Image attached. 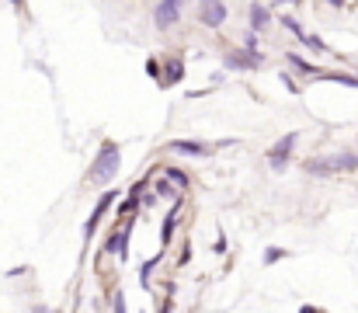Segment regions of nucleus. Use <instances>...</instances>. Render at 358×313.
<instances>
[{
    "instance_id": "obj_7",
    "label": "nucleus",
    "mask_w": 358,
    "mask_h": 313,
    "mask_svg": "<svg viewBox=\"0 0 358 313\" xmlns=\"http://www.w3.org/2000/svg\"><path fill=\"white\" fill-rule=\"evenodd\" d=\"M227 18H230V11H227V4L223 0H199V25L202 28H223L227 25Z\"/></svg>"
},
{
    "instance_id": "obj_3",
    "label": "nucleus",
    "mask_w": 358,
    "mask_h": 313,
    "mask_svg": "<svg viewBox=\"0 0 358 313\" xmlns=\"http://www.w3.org/2000/svg\"><path fill=\"white\" fill-rule=\"evenodd\" d=\"M296 143H299V132H296V129H292V132H285V136H278V139L271 143V150H268V167H271L275 174H282V171L289 167Z\"/></svg>"
},
{
    "instance_id": "obj_31",
    "label": "nucleus",
    "mask_w": 358,
    "mask_h": 313,
    "mask_svg": "<svg viewBox=\"0 0 358 313\" xmlns=\"http://www.w3.org/2000/svg\"><path fill=\"white\" fill-rule=\"evenodd\" d=\"M355 74H358V70H355Z\"/></svg>"
},
{
    "instance_id": "obj_4",
    "label": "nucleus",
    "mask_w": 358,
    "mask_h": 313,
    "mask_svg": "<svg viewBox=\"0 0 358 313\" xmlns=\"http://www.w3.org/2000/svg\"><path fill=\"white\" fill-rule=\"evenodd\" d=\"M181 7H185V0H157V7H153V28L157 32H171L181 21Z\"/></svg>"
},
{
    "instance_id": "obj_18",
    "label": "nucleus",
    "mask_w": 358,
    "mask_h": 313,
    "mask_svg": "<svg viewBox=\"0 0 358 313\" xmlns=\"http://www.w3.org/2000/svg\"><path fill=\"white\" fill-rule=\"evenodd\" d=\"M317 81H331V84H345V88H355L358 91V74H331V70H320Z\"/></svg>"
},
{
    "instance_id": "obj_29",
    "label": "nucleus",
    "mask_w": 358,
    "mask_h": 313,
    "mask_svg": "<svg viewBox=\"0 0 358 313\" xmlns=\"http://www.w3.org/2000/svg\"><path fill=\"white\" fill-rule=\"evenodd\" d=\"M324 4H331V7H345L348 0H324Z\"/></svg>"
},
{
    "instance_id": "obj_2",
    "label": "nucleus",
    "mask_w": 358,
    "mask_h": 313,
    "mask_svg": "<svg viewBox=\"0 0 358 313\" xmlns=\"http://www.w3.org/2000/svg\"><path fill=\"white\" fill-rule=\"evenodd\" d=\"M223 67L230 74H250V70H261L264 67V53L261 49H247V46H237L223 56Z\"/></svg>"
},
{
    "instance_id": "obj_8",
    "label": "nucleus",
    "mask_w": 358,
    "mask_h": 313,
    "mask_svg": "<svg viewBox=\"0 0 358 313\" xmlns=\"http://www.w3.org/2000/svg\"><path fill=\"white\" fill-rule=\"evenodd\" d=\"M167 150H171V153H181V157H199V160H206V157H213V150H216V146L199 143V139H171V143H167Z\"/></svg>"
},
{
    "instance_id": "obj_21",
    "label": "nucleus",
    "mask_w": 358,
    "mask_h": 313,
    "mask_svg": "<svg viewBox=\"0 0 358 313\" xmlns=\"http://www.w3.org/2000/svg\"><path fill=\"white\" fill-rule=\"evenodd\" d=\"M146 74H150L153 81H164V63H160L157 56H150V60H146Z\"/></svg>"
},
{
    "instance_id": "obj_28",
    "label": "nucleus",
    "mask_w": 358,
    "mask_h": 313,
    "mask_svg": "<svg viewBox=\"0 0 358 313\" xmlns=\"http://www.w3.org/2000/svg\"><path fill=\"white\" fill-rule=\"evenodd\" d=\"M7 4H10L14 11H24V0H7Z\"/></svg>"
},
{
    "instance_id": "obj_5",
    "label": "nucleus",
    "mask_w": 358,
    "mask_h": 313,
    "mask_svg": "<svg viewBox=\"0 0 358 313\" xmlns=\"http://www.w3.org/2000/svg\"><path fill=\"white\" fill-rule=\"evenodd\" d=\"M115 199H119V192H112V188L98 195V206H94V212H91V216H87V223H84V240H87V244L94 240V233H98L101 219L108 216V209L115 206Z\"/></svg>"
},
{
    "instance_id": "obj_17",
    "label": "nucleus",
    "mask_w": 358,
    "mask_h": 313,
    "mask_svg": "<svg viewBox=\"0 0 358 313\" xmlns=\"http://www.w3.org/2000/svg\"><path fill=\"white\" fill-rule=\"evenodd\" d=\"M153 192H157L160 199H171V202H178V192H181V188H178V185H174L167 174H164V178H157V181H153Z\"/></svg>"
},
{
    "instance_id": "obj_16",
    "label": "nucleus",
    "mask_w": 358,
    "mask_h": 313,
    "mask_svg": "<svg viewBox=\"0 0 358 313\" xmlns=\"http://www.w3.org/2000/svg\"><path fill=\"white\" fill-rule=\"evenodd\" d=\"M285 63H289V67H296L299 74L313 77V81H317V74H320V67H313V63H310V60H303L299 53H285Z\"/></svg>"
},
{
    "instance_id": "obj_25",
    "label": "nucleus",
    "mask_w": 358,
    "mask_h": 313,
    "mask_svg": "<svg viewBox=\"0 0 358 313\" xmlns=\"http://www.w3.org/2000/svg\"><path fill=\"white\" fill-rule=\"evenodd\" d=\"M243 46H247V49H257V32H254V28L243 32Z\"/></svg>"
},
{
    "instance_id": "obj_30",
    "label": "nucleus",
    "mask_w": 358,
    "mask_h": 313,
    "mask_svg": "<svg viewBox=\"0 0 358 313\" xmlns=\"http://www.w3.org/2000/svg\"><path fill=\"white\" fill-rule=\"evenodd\" d=\"M278 4H292V0H278Z\"/></svg>"
},
{
    "instance_id": "obj_13",
    "label": "nucleus",
    "mask_w": 358,
    "mask_h": 313,
    "mask_svg": "<svg viewBox=\"0 0 358 313\" xmlns=\"http://www.w3.org/2000/svg\"><path fill=\"white\" fill-rule=\"evenodd\" d=\"M139 209H143V195H132V192H129V195H125V199L119 202V209H115V223H125V219H132V216H136Z\"/></svg>"
},
{
    "instance_id": "obj_10",
    "label": "nucleus",
    "mask_w": 358,
    "mask_h": 313,
    "mask_svg": "<svg viewBox=\"0 0 358 313\" xmlns=\"http://www.w3.org/2000/svg\"><path fill=\"white\" fill-rule=\"evenodd\" d=\"M181 81H185V60L181 56H167L164 60V81H160V88H174Z\"/></svg>"
},
{
    "instance_id": "obj_26",
    "label": "nucleus",
    "mask_w": 358,
    "mask_h": 313,
    "mask_svg": "<svg viewBox=\"0 0 358 313\" xmlns=\"http://www.w3.org/2000/svg\"><path fill=\"white\" fill-rule=\"evenodd\" d=\"M282 84H285V91L299 95V84H296V81H292V74H285V70H282Z\"/></svg>"
},
{
    "instance_id": "obj_27",
    "label": "nucleus",
    "mask_w": 358,
    "mask_h": 313,
    "mask_svg": "<svg viewBox=\"0 0 358 313\" xmlns=\"http://www.w3.org/2000/svg\"><path fill=\"white\" fill-rule=\"evenodd\" d=\"M178 261H181V265H188V261H192V247H188V244H185V251H181V258H178Z\"/></svg>"
},
{
    "instance_id": "obj_6",
    "label": "nucleus",
    "mask_w": 358,
    "mask_h": 313,
    "mask_svg": "<svg viewBox=\"0 0 358 313\" xmlns=\"http://www.w3.org/2000/svg\"><path fill=\"white\" fill-rule=\"evenodd\" d=\"M132 219H136V216H132ZM132 219H125L122 226L115 223V230H112V233H108V240H105V251H108V254H115L122 265L129 261V237H132Z\"/></svg>"
},
{
    "instance_id": "obj_11",
    "label": "nucleus",
    "mask_w": 358,
    "mask_h": 313,
    "mask_svg": "<svg viewBox=\"0 0 358 313\" xmlns=\"http://www.w3.org/2000/svg\"><path fill=\"white\" fill-rule=\"evenodd\" d=\"M331 164H334V174H355L358 171V150H338V153H327Z\"/></svg>"
},
{
    "instance_id": "obj_9",
    "label": "nucleus",
    "mask_w": 358,
    "mask_h": 313,
    "mask_svg": "<svg viewBox=\"0 0 358 313\" xmlns=\"http://www.w3.org/2000/svg\"><path fill=\"white\" fill-rule=\"evenodd\" d=\"M268 25H271V11L261 0H250V7H247V28H254L261 35V32H268Z\"/></svg>"
},
{
    "instance_id": "obj_14",
    "label": "nucleus",
    "mask_w": 358,
    "mask_h": 313,
    "mask_svg": "<svg viewBox=\"0 0 358 313\" xmlns=\"http://www.w3.org/2000/svg\"><path fill=\"white\" fill-rule=\"evenodd\" d=\"M178 209H181V199L174 202V209L164 216V223H160V247H171V233H174V223H178Z\"/></svg>"
},
{
    "instance_id": "obj_20",
    "label": "nucleus",
    "mask_w": 358,
    "mask_h": 313,
    "mask_svg": "<svg viewBox=\"0 0 358 313\" xmlns=\"http://www.w3.org/2000/svg\"><path fill=\"white\" fill-rule=\"evenodd\" d=\"M164 174H167V178H171V181H174L178 188H188V185H192V178H188V174H185L181 167H167Z\"/></svg>"
},
{
    "instance_id": "obj_22",
    "label": "nucleus",
    "mask_w": 358,
    "mask_h": 313,
    "mask_svg": "<svg viewBox=\"0 0 358 313\" xmlns=\"http://www.w3.org/2000/svg\"><path fill=\"white\" fill-rule=\"evenodd\" d=\"M282 258H289L285 247H268V251H264V265H278Z\"/></svg>"
},
{
    "instance_id": "obj_24",
    "label": "nucleus",
    "mask_w": 358,
    "mask_h": 313,
    "mask_svg": "<svg viewBox=\"0 0 358 313\" xmlns=\"http://www.w3.org/2000/svg\"><path fill=\"white\" fill-rule=\"evenodd\" d=\"M112 310L125 313V293H122V289H119V293H112Z\"/></svg>"
},
{
    "instance_id": "obj_19",
    "label": "nucleus",
    "mask_w": 358,
    "mask_h": 313,
    "mask_svg": "<svg viewBox=\"0 0 358 313\" xmlns=\"http://www.w3.org/2000/svg\"><path fill=\"white\" fill-rule=\"evenodd\" d=\"M278 21H282V25H285V32H289V35H296V39H299V42H306V35H310V32H306V28H303V25H299V21H296V18H292V14H282V18H278Z\"/></svg>"
},
{
    "instance_id": "obj_1",
    "label": "nucleus",
    "mask_w": 358,
    "mask_h": 313,
    "mask_svg": "<svg viewBox=\"0 0 358 313\" xmlns=\"http://www.w3.org/2000/svg\"><path fill=\"white\" fill-rule=\"evenodd\" d=\"M122 171V146L115 139H105L101 143V150H98V157L91 160V167H87V185H112L115 178H119Z\"/></svg>"
},
{
    "instance_id": "obj_15",
    "label": "nucleus",
    "mask_w": 358,
    "mask_h": 313,
    "mask_svg": "<svg viewBox=\"0 0 358 313\" xmlns=\"http://www.w3.org/2000/svg\"><path fill=\"white\" fill-rule=\"evenodd\" d=\"M164 254H167V247H160V251H157V254H153L150 261H143V268H139V286H143V289H150V279H153V268H157V265L164 261Z\"/></svg>"
},
{
    "instance_id": "obj_23",
    "label": "nucleus",
    "mask_w": 358,
    "mask_h": 313,
    "mask_svg": "<svg viewBox=\"0 0 358 313\" xmlns=\"http://www.w3.org/2000/svg\"><path fill=\"white\" fill-rule=\"evenodd\" d=\"M303 46H310L313 53H331V46H327L320 35H306V42H303Z\"/></svg>"
},
{
    "instance_id": "obj_12",
    "label": "nucleus",
    "mask_w": 358,
    "mask_h": 313,
    "mask_svg": "<svg viewBox=\"0 0 358 313\" xmlns=\"http://www.w3.org/2000/svg\"><path fill=\"white\" fill-rule=\"evenodd\" d=\"M303 171L313 174V178H334V164H331V157H310V160L303 164Z\"/></svg>"
}]
</instances>
